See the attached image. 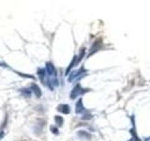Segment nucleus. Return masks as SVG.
Wrapping results in <instances>:
<instances>
[{
	"label": "nucleus",
	"instance_id": "f257e3e1",
	"mask_svg": "<svg viewBox=\"0 0 150 141\" xmlns=\"http://www.w3.org/2000/svg\"><path fill=\"white\" fill-rule=\"evenodd\" d=\"M89 90H85L84 88H82L81 86L78 84L77 86H75V88H73L72 91H71V99H75L76 97L79 96V95H81V94H84L85 92H86V91H88Z\"/></svg>",
	"mask_w": 150,
	"mask_h": 141
},
{
	"label": "nucleus",
	"instance_id": "0eeeda50",
	"mask_svg": "<svg viewBox=\"0 0 150 141\" xmlns=\"http://www.w3.org/2000/svg\"><path fill=\"white\" fill-rule=\"evenodd\" d=\"M48 71L51 74L55 75V69H54V67L52 66V65H48Z\"/></svg>",
	"mask_w": 150,
	"mask_h": 141
},
{
	"label": "nucleus",
	"instance_id": "39448f33",
	"mask_svg": "<svg viewBox=\"0 0 150 141\" xmlns=\"http://www.w3.org/2000/svg\"><path fill=\"white\" fill-rule=\"evenodd\" d=\"M32 90L34 91V93L36 94L37 97H41V88H39L37 85L33 84L32 85Z\"/></svg>",
	"mask_w": 150,
	"mask_h": 141
},
{
	"label": "nucleus",
	"instance_id": "6e6552de",
	"mask_svg": "<svg viewBox=\"0 0 150 141\" xmlns=\"http://www.w3.org/2000/svg\"><path fill=\"white\" fill-rule=\"evenodd\" d=\"M50 129H51V132H52V133H54L55 134H58V129H57L56 127L51 126V128H50Z\"/></svg>",
	"mask_w": 150,
	"mask_h": 141
},
{
	"label": "nucleus",
	"instance_id": "20e7f679",
	"mask_svg": "<svg viewBox=\"0 0 150 141\" xmlns=\"http://www.w3.org/2000/svg\"><path fill=\"white\" fill-rule=\"evenodd\" d=\"M78 136L81 137L82 139H86V140H90V138H91V134L85 132V131H79Z\"/></svg>",
	"mask_w": 150,
	"mask_h": 141
},
{
	"label": "nucleus",
	"instance_id": "7ed1b4c3",
	"mask_svg": "<svg viewBox=\"0 0 150 141\" xmlns=\"http://www.w3.org/2000/svg\"><path fill=\"white\" fill-rule=\"evenodd\" d=\"M85 106L83 104V100L82 99H79L77 104H76V106H75V112L76 113H83L85 112Z\"/></svg>",
	"mask_w": 150,
	"mask_h": 141
},
{
	"label": "nucleus",
	"instance_id": "f03ea898",
	"mask_svg": "<svg viewBox=\"0 0 150 141\" xmlns=\"http://www.w3.org/2000/svg\"><path fill=\"white\" fill-rule=\"evenodd\" d=\"M57 111L63 114H69V112H71V107H69L68 104H59L57 106Z\"/></svg>",
	"mask_w": 150,
	"mask_h": 141
},
{
	"label": "nucleus",
	"instance_id": "423d86ee",
	"mask_svg": "<svg viewBox=\"0 0 150 141\" xmlns=\"http://www.w3.org/2000/svg\"><path fill=\"white\" fill-rule=\"evenodd\" d=\"M55 120L56 125L59 126V127H61L63 125V123H64V120H63V118L60 117V116H55Z\"/></svg>",
	"mask_w": 150,
	"mask_h": 141
}]
</instances>
